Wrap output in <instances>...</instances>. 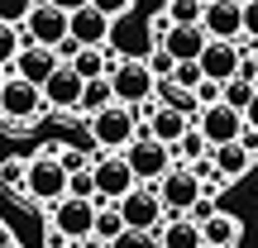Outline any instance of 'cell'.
Instances as JSON below:
<instances>
[{
  "instance_id": "obj_42",
  "label": "cell",
  "mask_w": 258,
  "mask_h": 248,
  "mask_svg": "<svg viewBox=\"0 0 258 248\" xmlns=\"http://www.w3.org/2000/svg\"><path fill=\"white\" fill-rule=\"evenodd\" d=\"M0 248H15V234H10L5 224H0Z\"/></svg>"
},
{
  "instance_id": "obj_21",
  "label": "cell",
  "mask_w": 258,
  "mask_h": 248,
  "mask_svg": "<svg viewBox=\"0 0 258 248\" xmlns=\"http://www.w3.org/2000/svg\"><path fill=\"white\" fill-rule=\"evenodd\" d=\"M239 234H244V224L234 220L230 210H211L201 220V239L215 243V248H239Z\"/></svg>"
},
{
  "instance_id": "obj_27",
  "label": "cell",
  "mask_w": 258,
  "mask_h": 248,
  "mask_svg": "<svg viewBox=\"0 0 258 248\" xmlns=\"http://www.w3.org/2000/svg\"><path fill=\"white\" fill-rule=\"evenodd\" d=\"M19 48H24V29L15 24H0V67H10L19 57Z\"/></svg>"
},
{
  "instance_id": "obj_2",
  "label": "cell",
  "mask_w": 258,
  "mask_h": 248,
  "mask_svg": "<svg viewBox=\"0 0 258 248\" xmlns=\"http://www.w3.org/2000/svg\"><path fill=\"white\" fill-rule=\"evenodd\" d=\"M86 129H91V138H96V148L101 153H124L129 143L139 138V115H134V105H105V110H96V115H86Z\"/></svg>"
},
{
  "instance_id": "obj_20",
  "label": "cell",
  "mask_w": 258,
  "mask_h": 248,
  "mask_svg": "<svg viewBox=\"0 0 258 248\" xmlns=\"http://www.w3.org/2000/svg\"><path fill=\"white\" fill-rule=\"evenodd\" d=\"M67 67H72L82 81H96V76H110L115 67H120V57H110L105 48H82L77 43V53L67 57Z\"/></svg>"
},
{
  "instance_id": "obj_22",
  "label": "cell",
  "mask_w": 258,
  "mask_h": 248,
  "mask_svg": "<svg viewBox=\"0 0 258 248\" xmlns=\"http://www.w3.org/2000/svg\"><path fill=\"white\" fill-rule=\"evenodd\" d=\"M211 167L220 177H230V182H239V177H249L253 157L244 153V143H220V148H211Z\"/></svg>"
},
{
  "instance_id": "obj_36",
  "label": "cell",
  "mask_w": 258,
  "mask_h": 248,
  "mask_svg": "<svg viewBox=\"0 0 258 248\" xmlns=\"http://www.w3.org/2000/svg\"><path fill=\"white\" fill-rule=\"evenodd\" d=\"M244 38L258 48V0H244Z\"/></svg>"
},
{
  "instance_id": "obj_33",
  "label": "cell",
  "mask_w": 258,
  "mask_h": 248,
  "mask_svg": "<svg viewBox=\"0 0 258 248\" xmlns=\"http://www.w3.org/2000/svg\"><path fill=\"white\" fill-rule=\"evenodd\" d=\"M167 81H177V86H182V91H196V86L206 81V76H201V62H177Z\"/></svg>"
},
{
  "instance_id": "obj_32",
  "label": "cell",
  "mask_w": 258,
  "mask_h": 248,
  "mask_svg": "<svg viewBox=\"0 0 258 248\" xmlns=\"http://www.w3.org/2000/svg\"><path fill=\"white\" fill-rule=\"evenodd\" d=\"M144 62H148V72H153L158 81H167V76H172V67H177V57L167 53V48H148V53H144Z\"/></svg>"
},
{
  "instance_id": "obj_34",
  "label": "cell",
  "mask_w": 258,
  "mask_h": 248,
  "mask_svg": "<svg viewBox=\"0 0 258 248\" xmlns=\"http://www.w3.org/2000/svg\"><path fill=\"white\" fill-rule=\"evenodd\" d=\"M86 5H96L105 19H120V15H129V10H134V0H86Z\"/></svg>"
},
{
  "instance_id": "obj_4",
  "label": "cell",
  "mask_w": 258,
  "mask_h": 248,
  "mask_svg": "<svg viewBox=\"0 0 258 248\" xmlns=\"http://www.w3.org/2000/svg\"><path fill=\"white\" fill-rule=\"evenodd\" d=\"M91 177H96V205H120L139 186L134 167L124 162V153H101V148L91 157Z\"/></svg>"
},
{
  "instance_id": "obj_39",
  "label": "cell",
  "mask_w": 258,
  "mask_h": 248,
  "mask_svg": "<svg viewBox=\"0 0 258 248\" xmlns=\"http://www.w3.org/2000/svg\"><path fill=\"white\" fill-rule=\"evenodd\" d=\"M239 143H244V153H249L253 162H258V129H249V124H244V134H239Z\"/></svg>"
},
{
  "instance_id": "obj_31",
  "label": "cell",
  "mask_w": 258,
  "mask_h": 248,
  "mask_svg": "<svg viewBox=\"0 0 258 248\" xmlns=\"http://www.w3.org/2000/svg\"><path fill=\"white\" fill-rule=\"evenodd\" d=\"M38 0H0V24H15V29H24V19H29V10H34Z\"/></svg>"
},
{
  "instance_id": "obj_26",
  "label": "cell",
  "mask_w": 258,
  "mask_h": 248,
  "mask_svg": "<svg viewBox=\"0 0 258 248\" xmlns=\"http://www.w3.org/2000/svg\"><path fill=\"white\" fill-rule=\"evenodd\" d=\"M253 91H258V86L253 81H239V76H234V81H225V91H220V101L225 105H230V110H249V101H253Z\"/></svg>"
},
{
  "instance_id": "obj_18",
  "label": "cell",
  "mask_w": 258,
  "mask_h": 248,
  "mask_svg": "<svg viewBox=\"0 0 258 248\" xmlns=\"http://www.w3.org/2000/svg\"><path fill=\"white\" fill-rule=\"evenodd\" d=\"M206 43H211V38H206V29H201V24H172V29H167V38H163L158 48H167L177 62H196Z\"/></svg>"
},
{
  "instance_id": "obj_14",
  "label": "cell",
  "mask_w": 258,
  "mask_h": 248,
  "mask_svg": "<svg viewBox=\"0 0 258 248\" xmlns=\"http://www.w3.org/2000/svg\"><path fill=\"white\" fill-rule=\"evenodd\" d=\"M10 67H15V76H24L29 86H43L48 76L62 67V57H57V48H43V43H29L24 38V48H19V57Z\"/></svg>"
},
{
  "instance_id": "obj_44",
  "label": "cell",
  "mask_w": 258,
  "mask_h": 248,
  "mask_svg": "<svg viewBox=\"0 0 258 248\" xmlns=\"http://www.w3.org/2000/svg\"><path fill=\"white\" fill-rule=\"evenodd\" d=\"M201 248H215V243H201Z\"/></svg>"
},
{
  "instance_id": "obj_43",
  "label": "cell",
  "mask_w": 258,
  "mask_h": 248,
  "mask_svg": "<svg viewBox=\"0 0 258 248\" xmlns=\"http://www.w3.org/2000/svg\"><path fill=\"white\" fill-rule=\"evenodd\" d=\"M0 86H5V67H0Z\"/></svg>"
},
{
  "instance_id": "obj_29",
  "label": "cell",
  "mask_w": 258,
  "mask_h": 248,
  "mask_svg": "<svg viewBox=\"0 0 258 248\" xmlns=\"http://www.w3.org/2000/svg\"><path fill=\"white\" fill-rule=\"evenodd\" d=\"M24 172H29V157H5V162H0V186L24 191Z\"/></svg>"
},
{
  "instance_id": "obj_23",
  "label": "cell",
  "mask_w": 258,
  "mask_h": 248,
  "mask_svg": "<svg viewBox=\"0 0 258 248\" xmlns=\"http://www.w3.org/2000/svg\"><path fill=\"white\" fill-rule=\"evenodd\" d=\"M172 157H177V167H196V162H206V157H211V143H206V134L191 124V129H186V134L172 143Z\"/></svg>"
},
{
  "instance_id": "obj_11",
  "label": "cell",
  "mask_w": 258,
  "mask_h": 248,
  "mask_svg": "<svg viewBox=\"0 0 258 248\" xmlns=\"http://www.w3.org/2000/svg\"><path fill=\"white\" fill-rule=\"evenodd\" d=\"M24 38L29 43H43V48H57L67 43V5H53V0H38L24 19Z\"/></svg>"
},
{
  "instance_id": "obj_7",
  "label": "cell",
  "mask_w": 258,
  "mask_h": 248,
  "mask_svg": "<svg viewBox=\"0 0 258 248\" xmlns=\"http://www.w3.org/2000/svg\"><path fill=\"white\" fill-rule=\"evenodd\" d=\"M244 53H253V43L249 38H234V43H225V38H211V43L201 48V57H196V62H201V76L206 81H234V76H239V57Z\"/></svg>"
},
{
  "instance_id": "obj_16",
  "label": "cell",
  "mask_w": 258,
  "mask_h": 248,
  "mask_svg": "<svg viewBox=\"0 0 258 248\" xmlns=\"http://www.w3.org/2000/svg\"><path fill=\"white\" fill-rule=\"evenodd\" d=\"M82 86H86V81L62 62V67H57V72L43 81V105H48V110H57V115L77 110V105H82Z\"/></svg>"
},
{
  "instance_id": "obj_17",
  "label": "cell",
  "mask_w": 258,
  "mask_h": 248,
  "mask_svg": "<svg viewBox=\"0 0 258 248\" xmlns=\"http://www.w3.org/2000/svg\"><path fill=\"white\" fill-rule=\"evenodd\" d=\"M191 124H196L191 115H182V110H172V105H163V101H158V110L148 115L144 134H148V138H158V143H167V148H172V143H177V138H182L186 129H191Z\"/></svg>"
},
{
  "instance_id": "obj_13",
  "label": "cell",
  "mask_w": 258,
  "mask_h": 248,
  "mask_svg": "<svg viewBox=\"0 0 258 248\" xmlns=\"http://www.w3.org/2000/svg\"><path fill=\"white\" fill-rule=\"evenodd\" d=\"M196 129L206 134V143L211 148H220V143H239V134H244V115L239 110H230V105H206V110H196Z\"/></svg>"
},
{
  "instance_id": "obj_10",
  "label": "cell",
  "mask_w": 258,
  "mask_h": 248,
  "mask_svg": "<svg viewBox=\"0 0 258 248\" xmlns=\"http://www.w3.org/2000/svg\"><path fill=\"white\" fill-rule=\"evenodd\" d=\"M110 29H115V19H105L96 5H67V38L72 43H82V48H105L110 43Z\"/></svg>"
},
{
  "instance_id": "obj_24",
  "label": "cell",
  "mask_w": 258,
  "mask_h": 248,
  "mask_svg": "<svg viewBox=\"0 0 258 248\" xmlns=\"http://www.w3.org/2000/svg\"><path fill=\"white\" fill-rule=\"evenodd\" d=\"M91 234H96V239H105V243H120L124 234H129L124 229V215L115 210V205H96V229Z\"/></svg>"
},
{
  "instance_id": "obj_40",
  "label": "cell",
  "mask_w": 258,
  "mask_h": 248,
  "mask_svg": "<svg viewBox=\"0 0 258 248\" xmlns=\"http://www.w3.org/2000/svg\"><path fill=\"white\" fill-rule=\"evenodd\" d=\"M244 124L258 129V91H253V101H249V110H244Z\"/></svg>"
},
{
  "instance_id": "obj_30",
  "label": "cell",
  "mask_w": 258,
  "mask_h": 248,
  "mask_svg": "<svg viewBox=\"0 0 258 248\" xmlns=\"http://www.w3.org/2000/svg\"><path fill=\"white\" fill-rule=\"evenodd\" d=\"M67 196H77V201H96V177H91V167L67 172Z\"/></svg>"
},
{
  "instance_id": "obj_5",
  "label": "cell",
  "mask_w": 258,
  "mask_h": 248,
  "mask_svg": "<svg viewBox=\"0 0 258 248\" xmlns=\"http://www.w3.org/2000/svg\"><path fill=\"white\" fill-rule=\"evenodd\" d=\"M124 162L134 167L139 186H158V182H163V172H172V167H177V157H172V148H167V143H158V138L139 134L134 143L124 148Z\"/></svg>"
},
{
  "instance_id": "obj_19",
  "label": "cell",
  "mask_w": 258,
  "mask_h": 248,
  "mask_svg": "<svg viewBox=\"0 0 258 248\" xmlns=\"http://www.w3.org/2000/svg\"><path fill=\"white\" fill-rule=\"evenodd\" d=\"M158 248H201V224L191 220V215H172V220H163V229L153 234Z\"/></svg>"
},
{
  "instance_id": "obj_41",
  "label": "cell",
  "mask_w": 258,
  "mask_h": 248,
  "mask_svg": "<svg viewBox=\"0 0 258 248\" xmlns=\"http://www.w3.org/2000/svg\"><path fill=\"white\" fill-rule=\"evenodd\" d=\"M77 248H110V243H105V239H96V234H91V239H77Z\"/></svg>"
},
{
  "instance_id": "obj_12",
  "label": "cell",
  "mask_w": 258,
  "mask_h": 248,
  "mask_svg": "<svg viewBox=\"0 0 258 248\" xmlns=\"http://www.w3.org/2000/svg\"><path fill=\"white\" fill-rule=\"evenodd\" d=\"M96 229V201H77V196H62L53 205V234H62L67 243L77 239H91Z\"/></svg>"
},
{
  "instance_id": "obj_25",
  "label": "cell",
  "mask_w": 258,
  "mask_h": 248,
  "mask_svg": "<svg viewBox=\"0 0 258 248\" xmlns=\"http://www.w3.org/2000/svg\"><path fill=\"white\" fill-rule=\"evenodd\" d=\"M105 105H115L110 76H96V81H86V86H82V105H77V110H82V115H96V110H105Z\"/></svg>"
},
{
  "instance_id": "obj_15",
  "label": "cell",
  "mask_w": 258,
  "mask_h": 248,
  "mask_svg": "<svg viewBox=\"0 0 258 248\" xmlns=\"http://www.w3.org/2000/svg\"><path fill=\"white\" fill-rule=\"evenodd\" d=\"M201 29H206V38H225V43L244 38V5L239 0H211L201 15Z\"/></svg>"
},
{
  "instance_id": "obj_8",
  "label": "cell",
  "mask_w": 258,
  "mask_h": 248,
  "mask_svg": "<svg viewBox=\"0 0 258 248\" xmlns=\"http://www.w3.org/2000/svg\"><path fill=\"white\" fill-rule=\"evenodd\" d=\"M153 191H158V201L167 205V215H191L196 201H206L201 177H196L191 167H172V172H163V182H158Z\"/></svg>"
},
{
  "instance_id": "obj_35",
  "label": "cell",
  "mask_w": 258,
  "mask_h": 248,
  "mask_svg": "<svg viewBox=\"0 0 258 248\" xmlns=\"http://www.w3.org/2000/svg\"><path fill=\"white\" fill-rule=\"evenodd\" d=\"M220 91H225V86L220 81H201V86H196V105H201V110H206V105H220Z\"/></svg>"
},
{
  "instance_id": "obj_28",
  "label": "cell",
  "mask_w": 258,
  "mask_h": 248,
  "mask_svg": "<svg viewBox=\"0 0 258 248\" xmlns=\"http://www.w3.org/2000/svg\"><path fill=\"white\" fill-rule=\"evenodd\" d=\"M201 15H206L201 0H172V5H167V19H172V24H201Z\"/></svg>"
},
{
  "instance_id": "obj_45",
  "label": "cell",
  "mask_w": 258,
  "mask_h": 248,
  "mask_svg": "<svg viewBox=\"0 0 258 248\" xmlns=\"http://www.w3.org/2000/svg\"><path fill=\"white\" fill-rule=\"evenodd\" d=\"M201 5H211V0H201Z\"/></svg>"
},
{
  "instance_id": "obj_6",
  "label": "cell",
  "mask_w": 258,
  "mask_h": 248,
  "mask_svg": "<svg viewBox=\"0 0 258 248\" xmlns=\"http://www.w3.org/2000/svg\"><path fill=\"white\" fill-rule=\"evenodd\" d=\"M115 210L124 215V229L129 234H158V229H163V220H167V205L158 201L153 186H134Z\"/></svg>"
},
{
  "instance_id": "obj_1",
  "label": "cell",
  "mask_w": 258,
  "mask_h": 248,
  "mask_svg": "<svg viewBox=\"0 0 258 248\" xmlns=\"http://www.w3.org/2000/svg\"><path fill=\"white\" fill-rule=\"evenodd\" d=\"M29 201L38 205H57L67 196V167H62V143H43L34 157H29V172H24V191Z\"/></svg>"
},
{
  "instance_id": "obj_37",
  "label": "cell",
  "mask_w": 258,
  "mask_h": 248,
  "mask_svg": "<svg viewBox=\"0 0 258 248\" xmlns=\"http://www.w3.org/2000/svg\"><path fill=\"white\" fill-rule=\"evenodd\" d=\"M167 5H172V0H134V10L144 19H158V15H167Z\"/></svg>"
},
{
  "instance_id": "obj_9",
  "label": "cell",
  "mask_w": 258,
  "mask_h": 248,
  "mask_svg": "<svg viewBox=\"0 0 258 248\" xmlns=\"http://www.w3.org/2000/svg\"><path fill=\"white\" fill-rule=\"evenodd\" d=\"M110 91H115V101H120V105H144L148 96L158 91V76L148 72L144 57H129V62H120L110 72Z\"/></svg>"
},
{
  "instance_id": "obj_3",
  "label": "cell",
  "mask_w": 258,
  "mask_h": 248,
  "mask_svg": "<svg viewBox=\"0 0 258 248\" xmlns=\"http://www.w3.org/2000/svg\"><path fill=\"white\" fill-rule=\"evenodd\" d=\"M38 110H43V86H29L24 76H5V86H0V124H5V134H24Z\"/></svg>"
},
{
  "instance_id": "obj_46",
  "label": "cell",
  "mask_w": 258,
  "mask_h": 248,
  "mask_svg": "<svg viewBox=\"0 0 258 248\" xmlns=\"http://www.w3.org/2000/svg\"><path fill=\"white\" fill-rule=\"evenodd\" d=\"M253 53H258V48H253Z\"/></svg>"
},
{
  "instance_id": "obj_38",
  "label": "cell",
  "mask_w": 258,
  "mask_h": 248,
  "mask_svg": "<svg viewBox=\"0 0 258 248\" xmlns=\"http://www.w3.org/2000/svg\"><path fill=\"white\" fill-rule=\"evenodd\" d=\"M239 81H253L258 86V53H244L239 57Z\"/></svg>"
}]
</instances>
